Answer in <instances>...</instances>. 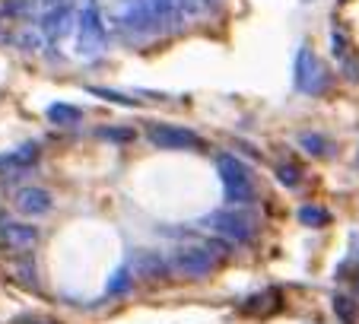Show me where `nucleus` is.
<instances>
[{
    "label": "nucleus",
    "instance_id": "f257e3e1",
    "mask_svg": "<svg viewBox=\"0 0 359 324\" xmlns=\"http://www.w3.org/2000/svg\"><path fill=\"white\" fill-rule=\"evenodd\" d=\"M223 255H226V248H219L217 242H184L182 248L172 255V267H175L182 277L201 280L223 261Z\"/></svg>",
    "mask_w": 359,
    "mask_h": 324
},
{
    "label": "nucleus",
    "instance_id": "f03ea898",
    "mask_svg": "<svg viewBox=\"0 0 359 324\" xmlns=\"http://www.w3.org/2000/svg\"><path fill=\"white\" fill-rule=\"evenodd\" d=\"M217 166H219V175H223V184H226V194H229V201H238V203L251 201V194H255V184H251V175H248V169H245L242 162H238L236 156L223 153L217 159Z\"/></svg>",
    "mask_w": 359,
    "mask_h": 324
},
{
    "label": "nucleus",
    "instance_id": "0eeeda50",
    "mask_svg": "<svg viewBox=\"0 0 359 324\" xmlns=\"http://www.w3.org/2000/svg\"><path fill=\"white\" fill-rule=\"evenodd\" d=\"M321 83H325V74L318 70V61H315L312 54H299V86L312 89V93H318Z\"/></svg>",
    "mask_w": 359,
    "mask_h": 324
},
{
    "label": "nucleus",
    "instance_id": "ddd939ff",
    "mask_svg": "<svg viewBox=\"0 0 359 324\" xmlns=\"http://www.w3.org/2000/svg\"><path fill=\"white\" fill-rule=\"evenodd\" d=\"M277 178L286 184V188H296V184L302 182V172H299L292 162H280V166H277Z\"/></svg>",
    "mask_w": 359,
    "mask_h": 324
},
{
    "label": "nucleus",
    "instance_id": "1a4fd4ad",
    "mask_svg": "<svg viewBox=\"0 0 359 324\" xmlns=\"http://www.w3.org/2000/svg\"><path fill=\"white\" fill-rule=\"evenodd\" d=\"M331 45H334V54H337V61L346 67V74H350V76H356V61H359V58H356V54H353L350 39H346V35L337 29V32H334V39H331Z\"/></svg>",
    "mask_w": 359,
    "mask_h": 324
},
{
    "label": "nucleus",
    "instance_id": "9d476101",
    "mask_svg": "<svg viewBox=\"0 0 359 324\" xmlns=\"http://www.w3.org/2000/svg\"><path fill=\"white\" fill-rule=\"evenodd\" d=\"M48 118H51L55 124H61V128H70V124L80 121V112H76L74 105H67V102H55L51 112H48Z\"/></svg>",
    "mask_w": 359,
    "mask_h": 324
},
{
    "label": "nucleus",
    "instance_id": "f8f14e48",
    "mask_svg": "<svg viewBox=\"0 0 359 324\" xmlns=\"http://www.w3.org/2000/svg\"><path fill=\"white\" fill-rule=\"evenodd\" d=\"M334 311H337L344 321H356V318H359L356 302H353V299H346V296H334Z\"/></svg>",
    "mask_w": 359,
    "mask_h": 324
},
{
    "label": "nucleus",
    "instance_id": "2eb2a0df",
    "mask_svg": "<svg viewBox=\"0 0 359 324\" xmlns=\"http://www.w3.org/2000/svg\"><path fill=\"white\" fill-rule=\"evenodd\" d=\"M302 147L309 149V153H315V156L327 153V147H325V143H321V137H315V134H305V137H302Z\"/></svg>",
    "mask_w": 359,
    "mask_h": 324
},
{
    "label": "nucleus",
    "instance_id": "dca6fc26",
    "mask_svg": "<svg viewBox=\"0 0 359 324\" xmlns=\"http://www.w3.org/2000/svg\"><path fill=\"white\" fill-rule=\"evenodd\" d=\"M128 283H130V270H118L115 280H111V292H115V296H121Z\"/></svg>",
    "mask_w": 359,
    "mask_h": 324
},
{
    "label": "nucleus",
    "instance_id": "4468645a",
    "mask_svg": "<svg viewBox=\"0 0 359 324\" xmlns=\"http://www.w3.org/2000/svg\"><path fill=\"white\" fill-rule=\"evenodd\" d=\"M99 137H111V140H118V143H128V140H134V130L130 128H99Z\"/></svg>",
    "mask_w": 359,
    "mask_h": 324
},
{
    "label": "nucleus",
    "instance_id": "20e7f679",
    "mask_svg": "<svg viewBox=\"0 0 359 324\" xmlns=\"http://www.w3.org/2000/svg\"><path fill=\"white\" fill-rule=\"evenodd\" d=\"M210 226L219 236L232 238V242H251V236H255L251 216H245V213H217L210 220Z\"/></svg>",
    "mask_w": 359,
    "mask_h": 324
},
{
    "label": "nucleus",
    "instance_id": "f3484780",
    "mask_svg": "<svg viewBox=\"0 0 359 324\" xmlns=\"http://www.w3.org/2000/svg\"><path fill=\"white\" fill-rule=\"evenodd\" d=\"M93 93L95 95H105V99H111V102H124V105H130V102H134L130 95H118V93H111V89H95L93 86Z\"/></svg>",
    "mask_w": 359,
    "mask_h": 324
},
{
    "label": "nucleus",
    "instance_id": "6e6552de",
    "mask_svg": "<svg viewBox=\"0 0 359 324\" xmlns=\"http://www.w3.org/2000/svg\"><path fill=\"white\" fill-rule=\"evenodd\" d=\"M277 309H280V296L273 290L258 292V296H251L248 302L242 305V311L245 315H251V318H267V315H273Z\"/></svg>",
    "mask_w": 359,
    "mask_h": 324
},
{
    "label": "nucleus",
    "instance_id": "9b49d317",
    "mask_svg": "<svg viewBox=\"0 0 359 324\" xmlns=\"http://www.w3.org/2000/svg\"><path fill=\"white\" fill-rule=\"evenodd\" d=\"M299 216H302L305 226H327L331 223V213H327L325 207H302L299 210Z\"/></svg>",
    "mask_w": 359,
    "mask_h": 324
},
{
    "label": "nucleus",
    "instance_id": "39448f33",
    "mask_svg": "<svg viewBox=\"0 0 359 324\" xmlns=\"http://www.w3.org/2000/svg\"><path fill=\"white\" fill-rule=\"evenodd\" d=\"M35 238H39L35 226H26V223L0 226V245H7V248H29V245H35Z\"/></svg>",
    "mask_w": 359,
    "mask_h": 324
},
{
    "label": "nucleus",
    "instance_id": "423d86ee",
    "mask_svg": "<svg viewBox=\"0 0 359 324\" xmlns=\"http://www.w3.org/2000/svg\"><path fill=\"white\" fill-rule=\"evenodd\" d=\"M16 207L29 216H39L51 207V197H48V191H41V188H22L20 194H16Z\"/></svg>",
    "mask_w": 359,
    "mask_h": 324
},
{
    "label": "nucleus",
    "instance_id": "7ed1b4c3",
    "mask_svg": "<svg viewBox=\"0 0 359 324\" xmlns=\"http://www.w3.org/2000/svg\"><path fill=\"white\" fill-rule=\"evenodd\" d=\"M149 140L156 147H169V149H201V140L197 134L184 128H172V124H149Z\"/></svg>",
    "mask_w": 359,
    "mask_h": 324
}]
</instances>
